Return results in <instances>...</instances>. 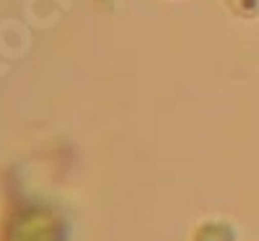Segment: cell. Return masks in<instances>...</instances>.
Here are the masks:
<instances>
[{
  "label": "cell",
  "instance_id": "cell-1",
  "mask_svg": "<svg viewBox=\"0 0 259 241\" xmlns=\"http://www.w3.org/2000/svg\"><path fill=\"white\" fill-rule=\"evenodd\" d=\"M62 215L45 205H18L6 213L0 241H65Z\"/></svg>",
  "mask_w": 259,
  "mask_h": 241
},
{
  "label": "cell",
  "instance_id": "cell-2",
  "mask_svg": "<svg viewBox=\"0 0 259 241\" xmlns=\"http://www.w3.org/2000/svg\"><path fill=\"white\" fill-rule=\"evenodd\" d=\"M192 241H233V228L226 223H205L194 231Z\"/></svg>",
  "mask_w": 259,
  "mask_h": 241
}]
</instances>
